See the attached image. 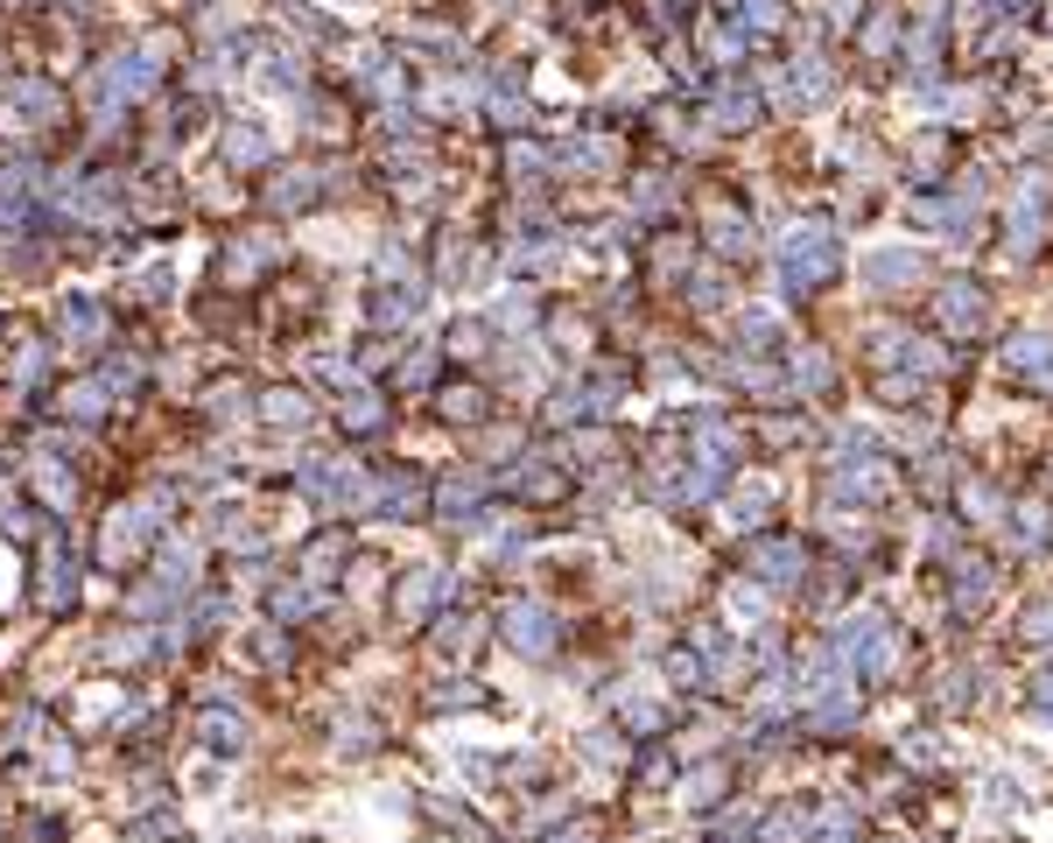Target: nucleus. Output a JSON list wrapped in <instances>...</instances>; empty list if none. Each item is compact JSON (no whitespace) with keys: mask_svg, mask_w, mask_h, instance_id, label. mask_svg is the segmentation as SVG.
<instances>
[{"mask_svg":"<svg viewBox=\"0 0 1053 843\" xmlns=\"http://www.w3.org/2000/svg\"><path fill=\"white\" fill-rule=\"evenodd\" d=\"M155 71H162V50H155V42L106 56V64L92 71V106H99V113H120V106H133V99H147Z\"/></svg>","mask_w":1053,"mask_h":843,"instance_id":"f257e3e1","label":"nucleus"},{"mask_svg":"<svg viewBox=\"0 0 1053 843\" xmlns=\"http://www.w3.org/2000/svg\"><path fill=\"white\" fill-rule=\"evenodd\" d=\"M780 268H787V289H794V295H814V289H829V281L843 274L836 232H829V226H808V232H794V240H787V254H780Z\"/></svg>","mask_w":1053,"mask_h":843,"instance_id":"f03ea898","label":"nucleus"},{"mask_svg":"<svg viewBox=\"0 0 1053 843\" xmlns=\"http://www.w3.org/2000/svg\"><path fill=\"white\" fill-rule=\"evenodd\" d=\"M836 654H843V668L885 675V668H893V618H885L878 604L850 612V618H843V633H836Z\"/></svg>","mask_w":1053,"mask_h":843,"instance_id":"7ed1b4c3","label":"nucleus"},{"mask_svg":"<svg viewBox=\"0 0 1053 843\" xmlns=\"http://www.w3.org/2000/svg\"><path fill=\"white\" fill-rule=\"evenodd\" d=\"M499 626H506V647H513L521 661H548V654H555V640H562L555 612H548V604H534V598H513Z\"/></svg>","mask_w":1053,"mask_h":843,"instance_id":"20e7f679","label":"nucleus"},{"mask_svg":"<svg viewBox=\"0 0 1053 843\" xmlns=\"http://www.w3.org/2000/svg\"><path fill=\"white\" fill-rule=\"evenodd\" d=\"M162 507H169V493H155V499H141V507H120V513H113V521H106V562H127V549L155 541Z\"/></svg>","mask_w":1053,"mask_h":843,"instance_id":"39448f33","label":"nucleus"},{"mask_svg":"<svg viewBox=\"0 0 1053 843\" xmlns=\"http://www.w3.org/2000/svg\"><path fill=\"white\" fill-rule=\"evenodd\" d=\"M752 576L773 584V590H794L808 576V555H800L794 535H766V541H752Z\"/></svg>","mask_w":1053,"mask_h":843,"instance_id":"423d86ee","label":"nucleus"},{"mask_svg":"<svg viewBox=\"0 0 1053 843\" xmlns=\"http://www.w3.org/2000/svg\"><path fill=\"white\" fill-rule=\"evenodd\" d=\"M442 604H450V576H442V570H408V576H400V598H394V612L408 618V626L436 618Z\"/></svg>","mask_w":1053,"mask_h":843,"instance_id":"0eeeda50","label":"nucleus"},{"mask_svg":"<svg viewBox=\"0 0 1053 843\" xmlns=\"http://www.w3.org/2000/svg\"><path fill=\"white\" fill-rule=\"evenodd\" d=\"M70 584H78V549H70V541H50V549H42V570H36V598L50 604V612H64Z\"/></svg>","mask_w":1053,"mask_h":843,"instance_id":"6e6552de","label":"nucleus"},{"mask_svg":"<svg viewBox=\"0 0 1053 843\" xmlns=\"http://www.w3.org/2000/svg\"><path fill=\"white\" fill-rule=\"evenodd\" d=\"M984 317H990L984 289H969V281H948V289H941V331L969 337V331H984Z\"/></svg>","mask_w":1053,"mask_h":843,"instance_id":"1a4fd4ad","label":"nucleus"},{"mask_svg":"<svg viewBox=\"0 0 1053 843\" xmlns=\"http://www.w3.org/2000/svg\"><path fill=\"white\" fill-rule=\"evenodd\" d=\"M56 337H64V345H99V337H106V309H99L92 295H70V303L56 309Z\"/></svg>","mask_w":1053,"mask_h":843,"instance_id":"9d476101","label":"nucleus"},{"mask_svg":"<svg viewBox=\"0 0 1053 843\" xmlns=\"http://www.w3.org/2000/svg\"><path fill=\"white\" fill-rule=\"evenodd\" d=\"M822 99H829V64L822 50H800L787 64V106H822Z\"/></svg>","mask_w":1053,"mask_h":843,"instance_id":"9b49d317","label":"nucleus"},{"mask_svg":"<svg viewBox=\"0 0 1053 843\" xmlns=\"http://www.w3.org/2000/svg\"><path fill=\"white\" fill-rule=\"evenodd\" d=\"M1004 366L1026 373V380H1053V331H1018L1004 345Z\"/></svg>","mask_w":1053,"mask_h":843,"instance_id":"f8f14e48","label":"nucleus"},{"mask_svg":"<svg viewBox=\"0 0 1053 843\" xmlns=\"http://www.w3.org/2000/svg\"><path fill=\"white\" fill-rule=\"evenodd\" d=\"M864 281L871 289H913V281H921V254H907V246H893V254H871L864 260Z\"/></svg>","mask_w":1053,"mask_h":843,"instance_id":"ddd939ff","label":"nucleus"},{"mask_svg":"<svg viewBox=\"0 0 1053 843\" xmlns=\"http://www.w3.org/2000/svg\"><path fill=\"white\" fill-rule=\"evenodd\" d=\"M414 309H422V281H380V289H373V323H387V331H394V323H408L414 317Z\"/></svg>","mask_w":1053,"mask_h":843,"instance_id":"4468645a","label":"nucleus"},{"mask_svg":"<svg viewBox=\"0 0 1053 843\" xmlns=\"http://www.w3.org/2000/svg\"><path fill=\"white\" fill-rule=\"evenodd\" d=\"M478 499H485V478H478V471H464V478H442L436 513H442V521H471V513H478Z\"/></svg>","mask_w":1053,"mask_h":843,"instance_id":"2eb2a0df","label":"nucleus"},{"mask_svg":"<svg viewBox=\"0 0 1053 843\" xmlns=\"http://www.w3.org/2000/svg\"><path fill=\"white\" fill-rule=\"evenodd\" d=\"M267 155H274V148H267V135H260L254 120H232L226 127V162H232V169H260Z\"/></svg>","mask_w":1053,"mask_h":843,"instance_id":"dca6fc26","label":"nucleus"},{"mask_svg":"<svg viewBox=\"0 0 1053 843\" xmlns=\"http://www.w3.org/2000/svg\"><path fill=\"white\" fill-rule=\"evenodd\" d=\"M885 478H893V471H885L878 457H871V464H843L829 493H836V499H878V493H885Z\"/></svg>","mask_w":1053,"mask_h":843,"instance_id":"f3484780","label":"nucleus"},{"mask_svg":"<svg viewBox=\"0 0 1053 843\" xmlns=\"http://www.w3.org/2000/svg\"><path fill=\"white\" fill-rule=\"evenodd\" d=\"M759 120V99L745 92V85H723L717 99H709V127H752Z\"/></svg>","mask_w":1053,"mask_h":843,"instance_id":"a211bd4d","label":"nucleus"},{"mask_svg":"<svg viewBox=\"0 0 1053 843\" xmlns=\"http://www.w3.org/2000/svg\"><path fill=\"white\" fill-rule=\"evenodd\" d=\"M260 422L267 429H303L309 422V401H303V394H295V387H274V394H260Z\"/></svg>","mask_w":1053,"mask_h":843,"instance_id":"6ab92c4d","label":"nucleus"},{"mask_svg":"<svg viewBox=\"0 0 1053 843\" xmlns=\"http://www.w3.org/2000/svg\"><path fill=\"white\" fill-rule=\"evenodd\" d=\"M990 584H998V576H990V562H962V570H955V612H984V604H990Z\"/></svg>","mask_w":1053,"mask_h":843,"instance_id":"aec40b11","label":"nucleus"},{"mask_svg":"<svg viewBox=\"0 0 1053 843\" xmlns=\"http://www.w3.org/2000/svg\"><path fill=\"white\" fill-rule=\"evenodd\" d=\"M317 190H323V169H288L274 183V212H303V204H317Z\"/></svg>","mask_w":1053,"mask_h":843,"instance_id":"412c9836","label":"nucleus"},{"mask_svg":"<svg viewBox=\"0 0 1053 843\" xmlns=\"http://www.w3.org/2000/svg\"><path fill=\"white\" fill-rule=\"evenodd\" d=\"M513 493L521 499H562V471L548 464V457H534V464L513 471Z\"/></svg>","mask_w":1053,"mask_h":843,"instance_id":"4be33fe9","label":"nucleus"},{"mask_svg":"<svg viewBox=\"0 0 1053 843\" xmlns=\"http://www.w3.org/2000/svg\"><path fill=\"white\" fill-rule=\"evenodd\" d=\"M260 78H267V92H303L309 71H303V56H295V50H267L260 56Z\"/></svg>","mask_w":1053,"mask_h":843,"instance_id":"5701e85b","label":"nucleus"},{"mask_svg":"<svg viewBox=\"0 0 1053 843\" xmlns=\"http://www.w3.org/2000/svg\"><path fill=\"white\" fill-rule=\"evenodd\" d=\"M176 598H183V584H169V576H147L141 590L127 598V612H141V618H162V612H176Z\"/></svg>","mask_w":1053,"mask_h":843,"instance_id":"b1692460","label":"nucleus"},{"mask_svg":"<svg viewBox=\"0 0 1053 843\" xmlns=\"http://www.w3.org/2000/svg\"><path fill=\"white\" fill-rule=\"evenodd\" d=\"M745 240H752L745 212H709V246H717L723 260H737V254H745Z\"/></svg>","mask_w":1053,"mask_h":843,"instance_id":"393cba45","label":"nucleus"},{"mask_svg":"<svg viewBox=\"0 0 1053 843\" xmlns=\"http://www.w3.org/2000/svg\"><path fill=\"white\" fill-rule=\"evenodd\" d=\"M723 788H731V766H723V759H709L703 774L689 780V808H695V816H709V808L723 802Z\"/></svg>","mask_w":1053,"mask_h":843,"instance_id":"a878e982","label":"nucleus"},{"mask_svg":"<svg viewBox=\"0 0 1053 843\" xmlns=\"http://www.w3.org/2000/svg\"><path fill=\"white\" fill-rule=\"evenodd\" d=\"M197 738H204V745H218V752H240L246 745V724L232 717V710H211V717H197Z\"/></svg>","mask_w":1053,"mask_h":843,"instance_id":"bb28decb","label":"nucleus"},{"mask_svg":"<svg viewBox=\"0 0 1053 843\" xmlns=\"http://www.w3.org/2000/svg\"><path fill=\"white\" fill-rule=\"evenodd\" d=\"M380 422H387V401L373 387H351L345 394V429H380Z\"/></svg>","mask_w":1053,"mask_h":843,"instance_id":"cd10ccee","label":"nucleus"},{"mask_svg":"<svg viewBox=\"0 0 1053 843\" xmlns=\"http://www.w3.org/2000/svg\"><path fill=\"white\" fill-rule=\"evenodd\" d=\"M162 576H169V584H190V576H197V541H183V535L162 541Z\"/></svg>","mask_w":1053,"mask_h":843,"instance_id":"c85d7f7f","label":"nucleus"},{"mask_svg":"<svg viewBox=\"0 0 1053 843\" xmlns=\"http://www.w3.org/2000/svg\"><path fill=\"white\" fill-rule=\"evenodd\" d=\"M267 260H274V246H267V240H246V246H232L226 274L232 281H254V274H267Z\"/></svg>","mask_w":1053,"mask_h":843,"instance_id":"c756f323","label":"nucleus"},{"mask_svg":"<svg viewBox=\"0 0 1053 843\" xmlns=\"http://www.w3.org/2000/svg\"><path fill=\"white\" fill-rule=\"evenodd\" d=\"M414 507H422V485H408L400 471H394V478H380V507L373 513H414Z\"/></svg>","mask_w":1053,"mask_h":843,"instance_id":"7c9ffc66","label":"nucleus"},{"mask_svg":"<svg viewBox=\"0 0 1053 843\" xmlns=\"http://www.w3.org/2000/svg\"><path fill=\"white\" fill-rule=\"evenodd\" d=\"M8 106H14V113H28V120H56V92H42V85H14Z\"/></svg>","mask_w":1053,"mask_h":843,"instance_id":"2f4dec72","label":"nucleus"},{"mask_svg":"<svg viewBox=\"0 0 1053 843\" xmlns=\"http://www.w3.org/2000/svg\"><path fill=\"white\" fill-rule=\"evenodd\" d=\"M794 387L800 394H829V359H822V352H800V359H794Z\"/></svg>","mask_w":1053,"mask_h":843,"instance_id":"473e14b6","label":"nucleus"},{"mask_svg":"<svg viewBox=\"0 0 1053 843\" xmlns=\"http://www.w3.org/2000/svg\"><path fill=\"white\" fill-rule=\"evenodd\" d=\"M317 584H288V590H281V598H274V618H309V612H317Z\"/></svg>","mask_w":1053,"mask_h":843,"instance_id":"72a5a7b5","label":"nucleus"},{"mask_svg":"<svg viewBox=\"0 0 1053 843\" xmlns=\"http://www.w3.org/2000/svg\"><path fill=\"white\" fill-rule=\"evenodd\" d=\"M106 401H113V394L106 387H99V380H85V387H70V416H78V422H92V416H106Z\"/></svg>","mask_w":1053,"mask_h":843,"instance_id":"f704fd0d","label":"nucleus"},{"mask_svg":"<svg viewBox=\"0 0 1053 843\" xmlns=\"http://www.w3.org/2000/svg\"><path fill=\"white\" fill-rule=\"evenodd\" d=\"M442 416H450V422H478L485 416V394L478 387H450V394H442Z\"/></svg>","mask_w":1053,"mask_h":843,"instance_id":"c9c22d12","label":"nucleus"},{"mask_svg":"<svg viewBox=\"0 0 1053 843\" xmlns=\"http://www.w3.org/2000/svg\"><path fill=\"white\" fill-rule=\"evenodd\" d=\"M731 513H737V521H766V513H773V493H766V485H737Z\"/></svg>","mask_w":1053,"mask_h":843,"instance_id":"e433bc0d","label":"nucleus"},{"mask_svg":"<svg viewBox=\"0 0 1053 843\" xmlns=\"http://www.w3.org/2000/svg\"><path fill=\"white\" fill-rule=\"evenodd\" d=\"M36 478H42V499H50V507H70V471L64 464H50V457H42Z\"/></svg>","mask_w":1053,"mask_h":843,"instance_id":"4c0bfd02","label":"nucleus"},{"mask_svg":"<svg viewBox=\"0 0 1053 843\" xmlns=\"http://www.w3.org/2000/svg\"><path fill=\"white\" fill-rule=\"evenodd\" d=\"M478 703H485L478 682H442L436 689V710H478Z\"/></svg>","mask_w":1053,"mask_h":843,"instance_id":"58836bf2","label":"nucleus"},{"mask_svg":"<svg viewBox=\"0 0 1053 843\" xmlns=\"http://www.w3.org/2000/svg\"><path fill=\"white\" fill-rule=\"evenodd\" d=\"M485 106H492V120H506V127H521V120H527V99L513 92V85H499V92L485 99Z\"/></svg>","mask_w":1053,"mask_h":843,"instance_id":"ea45409f","label":"nucleus"},{"mask_svg":"<svg viewBox=\"0 0 1053 843\" xmlns=\"http://www.w3.org/2000/svg\"><path fill=\"white\" fill-rule=\"evenodd\" d=\"M618 717H626V731H660V724H667V710H660V703H626Z\"/></svg>","mask_w":1053,"mask_h":843,"instance_id":"a19ab883","label":"nucleus"},{"mask_svg":"<svg viewBox=\"0 0 1053 843\" xmlns=\"http://www.w3.org/2000/svg\"><path fill=\"white\" fill-rule=\"evenodd\" d=\"M428 380H436V359H428V352H408V359H400V387H428Z\"/></svg>","mask_w":1053,"mask_h":843,"instance_id":"79ce46f5","label":"nucleus"},{"mask_svg":"<svg viewBox=\"0 0 1053 843\" xmlns=\"http://www.w3.org/2000/svg\"><path fill=\"white\" fill-rule=\"evenodd\" d=\"M1032 717H1040V724H1053V661H1046L1040 675H1032Z\"/></svg>","mask_w":1053,"mask_h":843,"instance_id":"37998d69","label":"nucleus"},{"mask_svg":"<svg viewBox=\"0 0 1053 843\" xmlns=\"http://www.w3.org/2000/svg\"><path fill=\"white\" fill-rule=\"evenodd\" d=\"M99 387H106V394H127V387H141V366H133V359H113Z\"/></svg>","mask_w":1053,"mask_h":843,"instance_id":"c03bdc74","label":"nucleus"},{"mask_svg":"<svg viewBox=\"0 0 1053 843\" xmlns=\"http://www.w3.org/2000/svg\"><path fill=\"white\" fill-rule=\"evenodd\" d=\"M464 647H478V618H450V626H442V654H464Z\"/></svg>","mask_w":1053,"mask_h":843,"instance_id":"a18cd8bd","label":"nucleus"},{"mask_svg":"<svg viewBox=\"0 0 1053 843\" xmlns=\"http://www.w3.org/2000/svg\"><path fill=\"white\" fill-rule=\"evenodd\" d=\"M562 162H569V169H604V162H612V148L583 141V148H562Z\"/></svg>","mask_w":1053,"mask_h":843,"instance_id":"49530a36","label":"nucleus"},{"mask_svg":"<svg viewBox=\"0 0 1053 843\" xmlns=\"http://www.w3.org/2000/svg\"><path fill=\"white\" fill-rule=\"evenodd\" d=\"M337 745H345V752L359 745L365 752V745H373V724H365V717H345V724H337Z\"/></svg>","mask_w":1053,"mask_h":843,"instance_id":"de8ad7c7","label":"nucleus"},{"mask_svg":"<svg viewBox=\"0 0 1053 843\" xmlns=\"http://www.w3.org/2000/svg\"><path fill=\"white\" fill-rule=\"evenodd\" d=\"M737 618H752V626H759V618H766V598H759V584H737Z\"/></svg>","mask_w":1053,"mask_h":843,"instance_id":"09e8293b","label":"nucleus"},{"mask_svg":"<svg viewBox=\"0 0 1053 843\" xmlns=\"http://www.w3.org/2000/svg\"><path fill=\"white\" fill-rule=\"evenodd\" d=\"M14 380H22V387H36V380H42V345H22V359H14Z\"/></svg>","mask_w":1053,"mask_h":843,"instance_id":"8fccbe9b","label":"nucleus"},{"mask_svg":"<svg viewBox=\"0 0 1053 843\" xmlns=\"http://www.w3.org/2000/svg\"><path fill=\"white\" fill-rule=\"evenodd\" d=\"M583 752H590L598 766H618V738H612V731H590V738H583Z\"/></svg>","mask_w":1053,"mask_h":843,"instance_id":"3c124183","label":"nucleus"},{"mask_svg":"<svg viewBox=\"0 0 1053 843\" xmlns=\"http://www.w3.org/2000/svg\"><path fill=\"white\" fill-rule=\"evenodd\" d=\"M450 352H485V323H457V331H450Z\"/></svg>","mask_w":1053,"mask_h":843,"instance_id":"603ef678","label":"nucleus"},{"mask_svg":"<svg viewBox=\"0 0 1053 843\" xmlns=\"http://www.w3.org/2000/svg\"><path fill=\"white\" fill-rule=\"evenodd\" d=\"M1026 640H1040V647H1053V604H1040V612L1026 618Z\"/></svg>","mask_w":1053,"mask_h":843,"instance_id":"864d4df0","label":"nucleus"},{"mask_svg":"<svg viewBox=\"0 0 1053 843\" xmlns=\"http://www.w3.org/2000/svg\"><path fill=\"white\" fill-rule=\"evenodd\" d=\"M204 408H211V416H240V408H246V394H240V387H218Z\"/></svg>","mask_w":1053,"mask_h":843,"instance_id":"5fc2aeb1","label":"nucleus"},{"mask_svg":"<svg viewBox=\"0 0 1053 843\" xmlns=\"http://www.w3.org/2000/svg\"><path fill=\"white\" fill-rule=\"evenodd\" d=\"M548 843H590V836H583V830H555Z\"/></svg>","mask_w":1053,"mask_h":843,"instance_id":"6e6d98bb","label":"nucleus"}]
</instances>
